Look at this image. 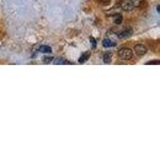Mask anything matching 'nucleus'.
<instances>
[{
  "instance_id": "nucleus-9",
  "label": "nucleus",
  "mask_w": 160,
  "mask_h": 150,
  "mask_svg": "<svg viewBox=\"0 0 160 150\" xmlns=\"http://www.w3.org/2000/svg\"><path fill=\"white\" fill-rule=\"evenodd\" d=\"M111 59H112V53L111 52L104 53V55H103V61L105 63H110V62H111Z\"/></svg>"
},
{
  "instance_id": "nucleus-11",
  "label": "nucleus",
  "mask_w": 160,
  "mask_h": 150,
  "mask_svg": "<svg viewBox=\"0 0 160 150\" xmlns=\"http://www.w3.org/2000/svg\"><path fill=\"white\" fill-rule=\"evenodd\" d=\"M130 1L132 2L134 7H139V6H141V5L143 4L144 0H130Z\"/></svg>"
},
{
  "instance_id": "nucleus-7",
  "label": "nucleus",
  "mask_w": 160,
  "mask_h": 150,
  "mask_svg": "<svg viewBox=\"0 0 160 150\" xmlns=\"http://www.w3.org/2000/svg\"><path fill=\"white\" fill-rule=\"evenodd\" d=\"M113 18H114L113 21H114L115 24H121L122 23L123 18H122V15L120 14V13H117V14L113 15Z\"/></svg>"
},
{
  "instance_id": "nucleus-4",
  "label": "nucleus",
  "mask_w": 160,
  "mask_h": 150,
  "mask_svg": "<svg viewBox=\"0 0 160 150\" xmlns=\"http://www.w3.org/2000/svg\"><path fill=\"white\" fill-rule=\"evenodd\" d=\"M131 34H132L131 29H125L118 34V38H126V37L130 36Z\"/></svg>"
},
{
  "instance_id": "nucleus-5",
  "label": "nucleus",
  "mask_w": 160,
  "mask_h": 150,
  "mask_svg": "<svg viewBox=\"0 0 160 150\" xmlns=\"http://www.w3.org/2000/svg\"><path fill=\"white\" fill-rule=\"evenodd\" d=\"M102 45L104 47H112V46H115L116 45V43H115V41H112L111 39H109V38H106V39H104L103 40V42H102Z\"/></svg>"
},
{
  "instance_id": "nucleus-14",
  "label": "nucleus",
  "mask_w": 160,
  "mask_h": 150,
  "mask_svg": "<svg viewBox=\"0 0 160 150\" xmlns=\"http://www.w3.org/2000/svg\"><path fill=\"white\" fill-rule=\"evenodd\" d=\"M103 4H108L109 2H110V0H100Z\"/></svg>"
},
{
  "instance_id": "nucleus-2",
  "label": "nucleus",
  "mask_w": 160,
  "mask_h": 150,
  "mask_svg": "<svg viewBox=\"0 0 160 150\" xmlns=\"http://www.w3.org/2000/svg\"><path fill=\"white\" fill-rule=\"evenodd\" d=\"M120 8L124 10V11L128 12V11H132L134 6L130 0H122V1L120 2Z\"/></svg>"
},
{
  "instance_id": "nucleus-12",
  "label": "nucleus",
  "mask_w": 160,
  "mask_h": 150,
  "mask_svg": "<svg viewBox=\"0 0 160 150\" xmlns=\"http://www.w3.org/2000/svg\"><path fill=\"white\" fill-rule=\"evenodd\" d=\"M52 59H53V57H51V56H44L43 57V61L45 63H50L52 61Z\"/></svg>"
},
{
  "instance_id": "nucleus-10",
  "label": "nucleus",
  "mask_w": 160,
  "mask_h": 150,
  "mask_svg": "<svg viewBox=\"0 0 160 150\" xmlns=\"http://www.w3.org/2000/svg\"><path fill=\"white\" fill-rule=\"evenodd\" d=\"M54 64H72L71 62H69V61H66L64 58H61V57H59V58H56L54 60Z\"/></svg>"
},
{
  "instance_id": "nucleus-3",
  "label": "nucleus",
  "mask_w": 160,
  "mask_h": 150,
  "mask_svg": "<svg viewBox=\"0 0 160 150\" xmlns=\"http://www.w3.org/2000/svg\"><path fill=\"white\" fill-rule=\"evenodd\" d=\"M134 51H135V53H136L137 55H139V56H142V55L146 54L147 48H146V46H144L143 44H137V45H135Z\"/></svg>"
},
{
  "instance_id": "nucleus-1",
  "label": "nucleus",
  "mask_w": 160,
  "mask_h": 150,
  "mask_svg": "<svg viewBox=\"0 0 160 150\" xmlns=\"http://www.w3.org/2000/svg\"><path fill=\"white\" fill-rule=\"evenodd\" d=\"M118 56L120 57V59H122V60H130L133 56L132 50L130 48H127V47L121 48L118 51Z\"/></svg>"
},
{
  "instance_id": "nucleus-15",
  "label": "nucleus",
  "mask_w": 160,
  "mask_h": 150,
  "mask_svg": "<svg viewBox=\"0 0 160 150\" xmlns=\"http://www.w3.org/2000/svg\"><path fill=\"white\" fill-rule=\"evenodd\" d=\"M159 62L158 61H150V62H147V64H158Z\"/></svg>"
},
{
  "instance_id": "nucleus-13",
  "label": "nucleus",
  "mask_w": 160,
  "mask_h": 150,
  "mask_svg": "<svg viewBox=\"0 0 160 150\" xmlns=\"http://www.w3.org/2000/svg\"><path fill=\"white\" fill-rule=\"evenodd\" d=\"M90 40H91V44H92V47H96V45H97V42H96V40H95L93 37L90 38Z\"/></svg>"
},
{
  "instance_id": "nucleus-6",
  "label": "nucleus",
  "mask_w": 160,
  "mask_h": 150,
  "mask_svg": "<svg viewBox=\"0 0 160 150\" xmlns=\"http://www.w3.org/2000/svg\"><path fill=\"white\" fill-rule=\"evenodd\" d=\"M89 57H90V52L89 51H86V52H84L81 56H80V58H79V63H84L86 60H88L89 59Z\"/></svg>"
},
{
  "instance_id": "nucleus-8",
  "label": "nucleus",
  "mask_w": 160,
  "mask_h": 150,
  "mask_svg": "<svg viewBox=\"0 0 160 150\" xmlns=\"http://www.w3.org/2000/svg\"><path fill=\"white\" fill-rule=\"evenodd\" d=\"M39 51L42 53H50L52 51V49L50 46H47V45H41V46L39 47Z\"/></svg>"
}]
</instances>
